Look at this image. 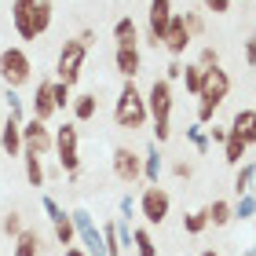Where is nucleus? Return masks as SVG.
I'll list each match as a JSON object with an SVG mask.
<instances>
[{
    "mask_svg": "<svg viewBox=\"0 0 256 256\" xmlns=\"http://www.w3.org/2000/svg\"><path fill=\"white\" fill-rule=\"evenodd\" d=\"M4 234H8V238H18V234H22V216H18V212H8V216H4Z\"/></svg>",
    "mask_w": 256,
    "mask_h": 256,
    "instance_id": "36",
    "label": "nucleus"
},
{
    "mask_svg": "<svg viewBox=\"0 0 256 256\" xmlns=\"http://www.w3.org/2000/svg\"><path fill=\"white\" fill-rule=\"evenodd\" d=\"M74 227H77V238L84 242V252L88 256H106L102 252V230L96 227L88 208H74Z\"/></svg>",
    "mask_w": 256,
    "mask_h": 256,
    "instance_id": "10",
    "label": "nucleus"
},
{
    "mask_svg": "<svg viewBox=\"0 0 256 256\" xmlns=\"http://www.w3.org/2000/svg\"><path fill=\"white\" fill-rule=\"evenodd\" d=\"M40 249H44V238L33 227H22V234L11 238V256H40Z\"/></svg>",
    "mask_w": 256,
    "mask_h": 256,
    "instance_id": "16",
    "label": "nucleus"
},
{
    "mask_svg": "<svg viewBox=\"0 0 256 256\" xmlns=\"http://www.w3.org/2000/svg\"><path fill=\"white\" fill-rule=\"evenodd\" d=\"M33 8H37V0H11V26L22 40H37V33H33Z\"/></svg>",
    "mask_w": 256,
    "mask_h": 256,
    "instance_id": "13",
    "label": "nucleus"
},
{
    "mask_svg": "<svg viewBox=\"0 0 256 256\" xmlns=\"http://www.w3.org/2000/svg\"><path fill=\"white\" fill-rule=\"evenodd\" d=\"M205 227H208V212H205V208H198V212H187V216H183V230H187V234H202Z\"/></svg>",
    "mask_w": 256,
    "mask_h": 256,
    "instance_id": "32",
    "label": "nucleus"
},
{
    "mask_svg": "<svg viewBox=\"0 0 256 256\" xmlns=\"http://www.w3.org/2000/svg\"><path fill=\"white\" fill-rule=\"evenodd\" d=\"M33 74V62H30V55L22 52V48H4L0 52V80H4L8 88H22L30 80Z\"/></svg>",
    "mask_w": 256,
    "mask_h": 256,
    "instance_id": "6",
    "label": "nucleus"
},
{
    "mask_svg": "<svg viewBox=\"0 0 256 256\" xmlns=\"http://www.w3.org/2000/svg\"><path fill=\"white\" fill-rule=\"evenodd\" d=\"M252 256H256V246H252Z\"/></svg>",
    "mask_w": 256,
    "mask_h": 256,
    "instance_id": "49",
    "label": "nucleus"
},
{
    "mask_svg": "<svg viewBox=\"0 0 256 256\" xmlns=\"http://www.w3.org/2000/svg\"><path fill=\"white\" fill-rule=\"evenodd\" d=\"M48 150H55V136L48 132V124L37 121V118L22 121V154H30V158H44Z\"/></svg>",
    "mask_w": 256,
    "mask_h": 256,
    "instance_id": "7",
    "label": "nucleus"
},
{
    "mask_svg": "<svg viewBox=\"0 0 256 256\" xmlns=\"http://www.w3.org/2000/svg\"><path fill=\"white\" fill-rule=\"evenodd\" d=\"M256 187V165L246 161V165H238V176H234V194H249Z\"/></svg>",
    "mask_w": 256,
    "mask_h": 256,
    "instance_id": "27",
    "label": "nucleus"
},
{
    "mask_svg": "<svg viewBox=\"0 0 256 256\" xmlns=\"http://www.w3.org/2000/svg\"><path fill=\"white\" fill-rule=\"evenodd\" d=\"M227 136H230V128H224V124L208 128V143H216V146H224V143H227Z\"/></svg>",
    "mask_w": 256,
    "mask_h": 256,
    "instance_id": "40",
    "label": "nucleus"
},
{
    "mask_svg": "<svg viewBox=\"0 0 256 256\" xmlns=\"http://www.w3.org/2000/svg\"><path fill=\"white\" fill-rule=\"evenodd\" d=\"M55 154H59V168L70 176V183H77V176H80V128H77V121H66L55 128Z\"/></svg>",
    "mask_w": 256,
    "mask_h": 256,
    "instance_id": "4",
    "label": "nucleus"
},
{
    "mask_svg": "<svg viewBox=\"0 0 256 256\" xmlns=\"http://www.w3.org/2000/svg\"><path fill=\"white\" fill-rule=\"evenodd\" d=\"M150 110H146V96L136 88V80H124V88L118 92V102H114V124L128 128V132H139L146 124Z\"/></svg>",
    "mask_w": 256,
    "mask_h": 256,
    "instance_id": "1",
    "label": "nucleus"
},
{
    "mask_svg": "<svg viewBox=\"0 0 256 256\" xmlns=\"http://www.w3.org/2000/svg\"><path fill=\"white\" fill-rule=\"evenodd\" d=\"M252 194H256V187H252Z\"/></svg>",
    "mask_w": 256,
    "mask_h": 256,
    "instance_id": "51",
    "label": "nucleus"
},
{
    "mask_svg": "<svg viewBox=\"0 0 256 256\" xmlns=\"http://www.w3.org/2000/svg\"><path fill=\"white\" fill-rule=\"evenodd\" d=\"M176 77H183V66H180V59H172L165 66V80H176Z\"/></svg>",
    "mask_w": 256,
    "mask_h": 256,
    "instance_id": "42",
    "label": "nucleus"
},
{
    "mask_svg": "<svg viewBox=\"0 0 256 256\" xmlns=\"http://www.w3.org/2000/svg\"><path fill=\"white\" fill-rule=\"evenodd\" d=\"M84 55H88V44H80L77 37L66 40L59 48V59H55V80H62V84H77L80 70H84Z\"/></svg>",
    "mask_w": 256,
    "mask_h": 256,
    "instance_id": "5",
    "label": "nucleus"
},
{
    "mask_svg": "<svg viewBox=\"0 0 256 256\" xmlns=\"http://www.w3.org/2000/svg\"><path fill=\"white\" fill-rule=\"evenodd\" d=\"M161 168H165L161 150H158V143H150V146H146V158H143V180H146V183H158Z\"/></svg>",
    "mask_w": 256,
    "mask_h": 256,
    "instance_id": "20",
    "label": "nucleus"
},
{
    "mask_svg": "<svg viewBox=\"0 0 256 256\" xmlns=\"http://www.w3.org/2000/svg\"><path fill=\"white\" fill-rule=\"evenodd\" d=\"M22 161H26V183H30V187H44V180H48L44 158H30V154H22Z\"/></svg>",
    "mask_w": 256,
    "mask_h": 256,
    "instance_id": "23",
    "label": "nucleus"
},
{
    "mask_svg": "<svg viewBox=\"0 0 256 256\" xmlns=\"http://www.w3.org/2000/svg\"><path fill=\"white\" fill-rule=\"evenodd\" d=\"M62 256H88V252H84V249H77V246H66Z\"/></svg>",
    "mask_w": 256,
    "mask_h": 256,
    "instance_id": "47",
    "label": "nucleus"
},
{
    "mask_svg": "<svg viewBox=\"0 0 256 256\" xmlns=\"http://www.w3.org/2000/svg\"><path fill=\"white\" fill-rule=\"evenodd\" d=\"M0 146H4L8 158H18L22 154V121L18 118H8L4 128H0Z\"/></svg>",
    "mask_w": 256,
    "mask_h": 256,
    "instance_id": "17",
    "label": "nucleus"
},
{
    "mask_svg": "<svg viewBox=\"0 0 256 256\" xmlns=\"http://www.w3.org/2000/svg\"><path fill=\"white\" fill-rule=\"evenodd\" d=\"M30 106H33V118L44 121V124H48L55 114H59V106H55V99H52V80H40V84H37V92H33V102H30Z\"/></svg>",
    "mask_w": 256,
    "mask_h": 256,
    "instance_id": "15",
    "label": "nucleus"
},
{
    "mask_svg": "<svg viewBox=\"0 0 256 256\" xmlns=\"http://www.w3.org/2000/svg\"><path fill=\"white\" fill-rule=\"evenodd\" d=\"M198 66H202V70L220 66V52H216V48H202V52H198Z\"/></svg>",
    "mask_w": 256,
    "mask_h": 256,
    "instance_id": "37",
    "label": "nucleus"
},
{
    "mask_svg": "<svg viewBox=\"0 0 256 256\" xmlns=\"http://www.w3.org/2000/svg\"><path fill=\"white\" fill-rule=\"evenodd\" d=\"M52 99L59 110H70L74 106V99H70V84H62V80H52Z\"/></svg>",
    "mask_w": 256,
    "mask_h": 256,
    "instance_id": "33",
    "label": "nucleus"
},
{
    "mask_svg": "<svg viewBox=\"0 0 256 256\" xmlns=\"http://www.w3.org/2000/svg\"><path fill=\"white\" fill-rule=\"evenodd\" d=\"M230 132H238V136L252 146V143H256V114H252V110H238L234 121H230Z\"/></svg>",
    "mask_w": 256,
    "mask_h": 256,
    "instance_id": "18",
    "label": "nucleus"
},
{
    "mask_svg": "<svg viewBox=\"0 0 256 256\" xmlns=\"http://www.w3.org/2000/svg\"><path fill=\"white\" fill-rule=\"evenodd\" d=\"M4 99H8V118H18V121H22V99H18V92H15V88H8V96H4Z\"/></svg>",
    "mask_w": 256,
    "mask_h": 256,
    "instance_id": "38",
    "label": "nucleus"
},
{
    "mask_svg": "<svg viewBox=\"0 0 256 256\" xmlns=\"http://www.w3.org/2000/svg\"><path fill=\"white\" fill-rule=\"evenodd\" d=\"M52 230H55V242H59V246H74V242H77V227H74V216H70V212L62 220H55Z\"/></svg>",
    "mask_w": 256,
    "mask_h": 256,
    "instance_id": "26",
    "label": "nucleus"
},
{
    "mask_svg": "<svg viewBox=\"0 0 256 256\" xmlns=\"http://www.w3.org/2000/svg\"><path fill=\"white\" fill-rule=\"evenodd\" d=\"M80 44H88V48H92V44H96V33H92V30H80V37H77Z\"/></svg>",
    "mask_w": 256,
    "mask_h": 256,
    "instance_id": "46",
    "label": "nucleus"
},
{
    "mask_svg": "<svg viewBox=\"0 0 256 256\" xmlns=\"http://www.w3.org/2000/svg\"><path fill=\"white\" fill-rule=\"evenodd\" d=\"M205 11H216V15H224V11H230V0H202Z\"/></svg>",
    "mask_w": 256,
    "mask_h": 256,
    "instance_id": "41",
    "label": "nucleus"
},
{
    "mask_svg": "<svg viewBox=\"0 0 256 256\" xmlns=\"http://www.w3.org/2000/svg\"><path fill=\"white\" fill-rule=\"evenodd\" d=\"M202 80H205V70L198 62H187L183 66V84H187L190 96H202Z\"/></svg>",
    "mask_w": 256,
    "mask_h": 256,
    "instance_id": "29",
    "label": "nucleus"
},
{
    "mask_svg": "<svg viewBox=\"0 0 256 256\" xmlns=\"http://www.w3.org/2000/svg\"><path fill=\"white\" fill-rule=\"evenodd\" d=\"M252 114H256V106H252Z\"/></svg>",
    "mask_w": 256,
    "mask_h": 256,
    "instance_id": "50",
    "label": "nucleus"
},
{
    "mask_svg": "<svg viewBox=\"0 0 256 256\" xmlns=\"http://www.w3.org/2000/svg\"><path fill=\"white\" fill-rule=\"evenodd\" d=\"M172 172H176L180 180H190V172H194V168L187 165V161H176V165H172Z\"/></svg>",
    "mask_w": 256,
    "mask_h": 256,
    "instance_id": "43",
    "label": "nucleus"
},
{
    "mask_svg": "<svg viewBox=\"0 0 256 256\" xmlns=\"http://www.w3.org/2000/svg\"><path fill=\"white\" fill-rule=\"evenodd\" d=\"M114 40H118V44H136L139 40V30H136L132 15H121L118 22H114Z\"/></svg>",
    "mask_w": 256,
    "mask_h": 256,
    "instance_id": "24",
    "label": "nucleus"
},
{
    "mask_svg": "<svg viewBox=\"0 0 256 256\" xmlns=\"http://www.w3.org/2000/svg\"><path fill=\"white\" fill-rule=\"evenodd\" d=\"M136 212V202H132V194H124L121 198V216H132Z\"/></svg>",
    "mask_w": 256,
    "mask_h": 256,
    "instance_id": "45",
    "label": "nucleus"
},
{
    "mask_svg": "<svg viewBox=\"0 0 256 256\" xmlns=\"http://www.w3.org/2000/svg\"><path fill=\"white\" fill-rule=\"evenodd\" d=\"M52 0H37V8H33V33L37 37H44V33L52 30Z\"/></svg>",
    "mask_w": 256,
    "mask_h": 256,
    "instance_id": "21",
    "label": "nucleus"
},
{
    "mask_svg": "<svg viewBox=\"0 0 256 256\" xmlns=\"http://www.w3.org/2000/svg\"><path fill=\"white\" fill-rule=\"evenodd\" d=\"M202 256H220V252H216V249H205V252H202Z\"/></svg>",
    "mask_w": 256,
    "mask_h": 256,
    "instance_id": "48",
    "label": "nucleus"
},
{
    "mask_svg": "<svg viewBox=\"0 0 256 256\" xmlns=\"http://www.w3.org/2000/svg\"><path fill=\"white\" fill-rule=\"evenodd\" d=\"M102 252H106V256H124V249H121V238H118V220L102 227Z\"/></svg>",
    "mask_w": 256,
    "mask_h": 256,
    "instance_id": "30",
    "label": "nucleus"
},
{
    "mask_svg": "<svg viewBox=\"0 0 256 256\" xmlns=\"http://www.w3.org/2000/svg\"><path fill=\"white\" fill-rule=\"evenodd\" d=\"M246 62H249V66H256V37H249V40H246Z\"/></svg>",
    "mask_w": 256,
    "mask_h": 256,
    "instance_id": "44",
    "label": "nucleus"
},
{
    "mask_svg": "<svg viewBox=\"0 0 256 256\" xmlns=\"http://www.w3.org/2000/svg\"><path fill=\"white\" fill-rule=\"evenodd\" d=\"M246 150H249V143H246V139H242L238 132H230V136H227V143H224V158H227V165H242Z\"/></svg>",
    "mask_w": 256,
    "mask_h": 256,
    "instance_id": "22",
    "label": "nucleus"
},
{
    "mask_svg": "<svg viewBox=\"0 0 256 256\" xmlns=\"http://www.w3.org/2000/svg\"><path fill=\"white\" fill-rule=\"evenodd\" d=\"M168 208H172L168 190H165V187H158V183H150V187L143 190V198H139V216H143L146 224H165Z\"/></svg>",
    "mask_w": 256,
    "mask_h": 256,
    "instance_id": "8",
    "label": "nucleus"
},
{
    "mask_svg": "<svg viewBox=\"0 0 256 256\" xmlns=\"http://www.w3.org/2000/svg\"><path fill=\"white\" fill-rule=\"evenodd\" d=\"M161 48H165L172 59H180V55L190 48V30H187V18H183V15H172L168 33H165V40H161Z\"/></svg>",
    "mask_w": 256,
    "mask_h": 256,
    "instance_id": "12",
    "label": "nucleus"
},
{
    "mask_svg": "<svg viewBox=\"0 0 256 256\" xmlns=\"http://www.w3.org/2000/svg\"><path fill=\"white\" fill-rule=\"evenodd\" d=\"M187 139L194 143V150H198V154H205V150H208V136L202 132V124H194V128H187Z\"/></svg>",
    "mask_w": 256,
    "mask_h": 256,
    "instance_id": "35",
    "label": "nucleus"
},
{
    "mask_svg": "<svg viewBox=\"0 0 256 256\" xmlns=\"http://www.w3.org/2000/svg\"><path fill=\"white\" fill-rule=\"evenodd\" d=\"M40 208L48 212V220H52V224H55V220H62V216H66V208H62L59 202H55L52 194H44V198H40Z\"/></svg>",
    "mask_w": 256,
    "mask_h": 256,
    "instance_id": "34",
    "label": "nucleus"
},
{
    "mask_svg": "<svg viewBox=\"0 0 256 256\" xmlns=\"http://www.w3.org/2000/svg\"><path fill=\"white\" fill-rule=\"evenodd\" d=\"M132 249H136V256H158L154 238H150V230H143V227L132 230Z\"/></svg>",
    "mask_w": 256,
    "mask_h": 256,
    "instance_id": "28",
    "label": "nucleus"
},
{
    "mask_svg": "<svg viewBox=\"0 0 256 256\" xmlns=\"http://www.w3.org/2000/svg\"><path fill=\"white\" fill-rule=\"evenodd\" d=\"M172 102H176L172 99V80L158 77L146 92V110L154 118V143H168L172 136Z\"/></svg>",
    "mask_w": 256,
    "mask_h": 256,
    "instance_id": "2",
    "label": "nucleus"
},
{
    "mask_svg": "<svg viewBox=\"0 0 256 256\" xmlns=\"http://www.w3.org/2000/svg\"><path fill=\"white\" fill-rule=\"evenodd\" d=\"M234 220H242V224H249V220H256V194H238V205H234Z\"/></svg>",
    "mask_w": 256,
    "mask_h": 256,
    "instance_id": "31",
    "label": "nucleus"
},
{
    "mask_svg": "<svg viewBox=\"0 0 256 256\" xmlns=\"http://www.w3.org/2000/svg\"><path fill=\"white\" fill-rule=\"evenodd\" d=\"M183 18H187V30H190V37H198V33L205 30V18L198 15V11H187V15H183Z\"/></svg>",
    "mask_w": 256,
    "mask_h": 256,
    "instance_id": "39",
    "label": "nucleus"
},
{
    "mask_svg": "<svg viewBox=\"0 0 256 256\" xmlns=\"http://www.w3.org/2000/svg\"><path fill=\"white\" fill-rule=\"evenodd\" d=\"M114 66H118V74L124 80H132L139 70H143V55H139V44H118V52H114Z\"/></svg>",
    "mask_w": 256,
    "mask_h": 256,
    "instance_id": "14",
    "label": "nucleus"
},
{
    "mask_svg": "<svg viewBox=\"0 0 256 256\" xmlns=\"http://www.w3.org/2000/svg\"><path fill=\"white\" fill-rule=\"evenodd\" d=\"M227 96H230V77H227V70H220V66L205 70L202 96H198V124H208V121H212Z\"/></svg>",
    "mask_w": 256,
    "mask_h": 256,
    "instance_id": "3",
    "label": "nucleus"
},
{
    "mask_svg": "<svg viewBox=\"0 0 256 256\" xmlns=\"http://www.w3.org/2000/svg\"><path fill=\"white\" fill-rule=\"evenodd\" d=\"M172 15H176V11H172V0H150V8H146V37H150L154 48L165 40Z\"/></svg>",
    "mask_w": 256,
    "mask_h": 256,
    "instance_id": "9",
    "label": "nucleus"
},
{
    "mask_svg": "<svg viewBox=\"0 0 256 256\" xmlns=\"http://www.w3.org/2000/svg\"><path fill=\"white\" fill-rule=\"evenodd\" d=\"M205 212H208V224H216V227H227L230 220H234V205H230V202H220V198H216V202L208 205Z\"/></svg>",
    "mask_w": 256,
    "mask_h": 256,
    "instance_id": "25",
    "label": "nucleus"
},
{
    "mask_svg": "<svg viewBox=\"0 0 256 256\" xmlns=\"http://www.w3.org/2000/svg\"><path fill=\"white\" fill-rule=\"evenodd\" d=\"M114 176L132 187L136 180H143V158H139L132 146H118L114 150Z\"/></svg>",
    "mask_w": 256,
    "mask_h": 256,
    "instance_id": "11",
    "label": "nucleus"
},
{
    "mask_svg": "<svg viewBox=\"0 0 256 256\" xmlns=\"http://www.w3.org/2000/svg\"><path fill=\"white\" fill-rule=\"evenodd\" d=\"M96 114H99V99L92 96V92H84V96H77V99H74V121H77V124L92 121Z\"/></svg>",
    "mask_w": 256,
    "mask_h": 256,
    "instance_id": "19",
    "label": "nucleus"
}]
</instances>
